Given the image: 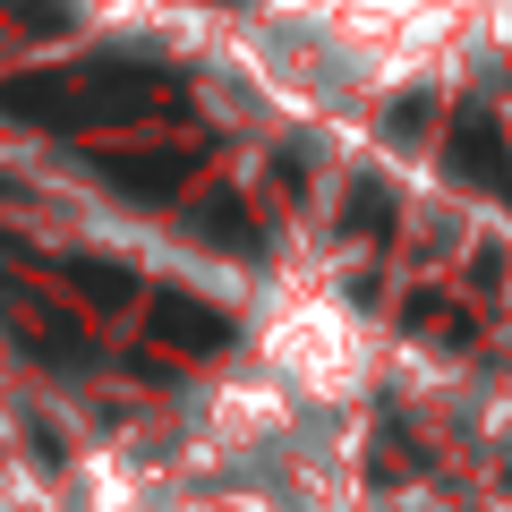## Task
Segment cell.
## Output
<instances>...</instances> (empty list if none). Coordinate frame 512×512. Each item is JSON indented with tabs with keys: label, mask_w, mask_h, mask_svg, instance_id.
I'll return each mask as SVG.
<instances>
[{
	"label": "cell",
	"mask_w": 512,
	"mask_h": 512,
	"mask_svg": "<svg viewBox=\"0 0 512 512\" xmlns=\"http://www.w3.org/2000/svg\"><path fill=\"white\" fill-rule=\"evenodd\" d=\"M478 0H265L256 18V69L291 103L342 111L367 94L436 69L470 35Z\"/></svg>",
	"instance_id": "6da1fadb"
},
{
	"label": "cell",
	"mask_w": 512,
	"mask_h": 512,
	"mask_svg": "<svg viewBox=\"0 0 512 512\" xmlns=\"http://www.w3.org/2000/svg\"><path fill=\"white\" fill-rule=\"evenodd\" d=\"M205 512H274V504H205Z\"/></svg>",
	"instance_id": "7a4b0ae2"
}]
</instances>
